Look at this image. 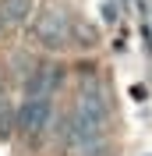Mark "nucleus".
Here are the masks:
<instances>
[{
	"label": "nucleus",
	"instance_id": "nucleus-2",
	"mask_svg": "<svg viewBox=\"0 0 152 156\" xmlns=\"http://www.w3.org/2000/svg\"><path fill=\"white\" fill-rule=\"evenodd\" d=\"M39 36H43V43H50V46L67 43V36H71V21H67V14H64V11H46L43 21H39Z\"/></svg>",
	"mask_w": 152,
	"mask_h": 156
},
{
	"label": "nucleus",
	"instance_id": "nucleus-3",
	"mask_svg": "<svg viewBox=\"0 0 152 156\" xmlns=\"http://www.w3.org/2000/svg\"><path fill=\"white\" fill-rule=\"evenodd\" d=\"M25 7H29V0H7V4H4V18H7V21L21 18V14H25Z\"/></svg>",
	"mask_w": 152,
	"mask_h": 156
},
{
	"label": "nucleus",
	"instance_id": "nucleus-1",
	"mask_svg": "<svg viewBox=\"0 0 152 156\" xmlns=\"http://www.w3.org/2000/svg\"><path fill=\"white\" fill-rule=\"evenodd\" d=\"M46 124H50V103H43V99H29V103L21 107V114H18V128L29 138H36Z\"/></svg>",
	"mask_w": 152,
	"mask_h": 156
}]
</instances>
